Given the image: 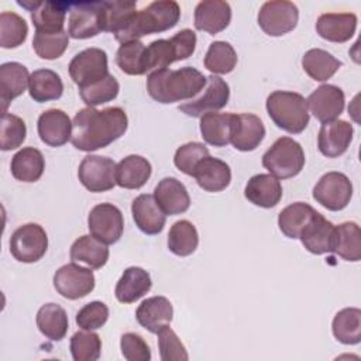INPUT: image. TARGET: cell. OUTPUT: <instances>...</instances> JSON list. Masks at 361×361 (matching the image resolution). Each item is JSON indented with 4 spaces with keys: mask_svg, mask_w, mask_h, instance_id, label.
<instances>
[{
    "mask_svg": "<svg viewBox=\"0 0 361 361\" xmlns=\"http://www.w3.org/2000/svg\"><path fill=\"white\" fill-rule=\"evenodd\" d=\"M267 111L276 127L290 134L302 133L310 118L306 99L296 92H272L267 99Z\"/></svg>",
    "mask_w": 361,
    "mask_h": 361,
    "instance_id": "obj_4",
    "label": "cell"
},
{
    "mask_svg": "<svg viewBox=\"0 0 361 361\" xmlns=\"http://www.w3.org/2000/svg\"><path fill=\"white\" fill-rule=\"evenodd\" d=\"M27 135V127L23 118L18 116L4 113L1 117V134H0V148L3 151H10L18 148Z\"/></svg>",
    "mask_w": 361,
    "mask_h": 361,
    "instance_id": "obj_49",
    "label": "cell"
},
{
    "mask_svg": "<svg viewBox=\"0 0 361 361\" xmlns=\"http://www.w3.org/2000/svg\"><path fill=\"white\" fill-rule=\"evenodd\" d=\"M116 164L111 158L100 155H87L82 159L78 178L80 183L90 192L99 193L114 188L116 183Z\"/></svg>",
    "mask_w": 361,
    "mask_h": 361,
    "instance_id": "obj_14",
    "label": "cell"
},
{
    "mask_svg": "<svg viewBox=\"0 0 361 361\" xmlns=\"http://www.w3.org/2000/svg\"><path fill=\"white\" fill-rule=\"evenodd\" d=\"M103 31V1H72L69 4L68 34L86 39Z\"/></svg>",
    "mask_w": 361,
    "mask_h": 361,
    "instance_id": "obj_8",
    "label": "cell"
},
{
    "mask_svg": "<svg viewBox=\"0 0 361 361\" xmlns=\"http://www.w3.org/2000/svg\"><path fill=\"white\" fill-rule=\"evenodd\" d=\"M262 165L278 179L293 178L305 166L303 148L293 138L281 137L262 155Z\"/></svg>",
    "mask_w": 361,
    "mask_h": 361,
    "instance_id": "obj_6",
    "label": "cell"
},
{
    "mask_svg": "<svg viewBox=\"0 0 361 361\" xmlns=\"http://www.w3.org/2000/svg\"><path fill=\"white\" fill-rule=\"evenodd\" d=\"M353 134L354 128L345 120L323 123L317 135L319 151L327 158H337L348 149L353 141Z\"/></svg>",
    "mask_w": 361,
    "mask_h": 361,
    "instance_id": "obj_18",
    "label": "cell"
},
{
    "mask_svg": "<svg viewBox=\"0 0 361 361\" xmlns=\"http://www.w3.org/2000/svg\"><path fill=\"white\" fill-rule=\"evenodd\" d=\"M207 78L192 66L176 71L159 69L147 78L148 94L158 103L169 104L196 97L206 85Z\"/></svg>",
    "mask_w": 361,
    "mask_h": 361,
    "instance_id": "obj_2",
    "label": "cell"
},
{
    "mask_svg": "<svg viewBox=\"0 0 361 361\" xmlns=\"http://www.w3.org/2000/svg\"><path fill=\"white\" fill-rule=\"evenodd\" d=\"M38 135L49 147H61L71 140L72 121L69 116L59 109H49L38 117Z\"/></svg>",
    "mask_w": 361,
    "mask_h": 361,
    "instance_id": "obj_20",
    "label": "cell"
},
{
    "mask_svg": "<svg viewBox=\"0 0 361 361\" xmlns=\"http://www.w3.org/2000/svg\"><path fill=\"white\" fill-rule=\"evenodd\" d=\"M135 1H103V31L118 34L135 13Z\"/></svg>",
    "mask_w": 361,
    "mask_h": 361,
    "instance_id": "obj_43",
    "label": "cell"
},
{
    "mask_svg": "<svg viewBox=\"0 0 361 361\" xmlns=\"http://www.w3.org/2000/svg\"><path fill=\"white\" fill-rule=\"evenodd\" d=\"M69 255L73 262H83L92 269H99L109 259V248L93 235H82L72 244Z\"/></svg>",
    "mask_w": 361,
    "mask_h": 361,
    "instance_id": "obj_35",
    "label": "cell"
},
{
    "mask_svg": "<svg viewBox=\"0 0 361 361\" xmlns=\"http://www.w3.org/2000/svg\"><path fill=\"white\" fill-rule=\"evenodd\" d=\"M121 354L128 361H149L151 350L147 341L137 333H124L120 338Z\"/></svg>",
    "mask_w": 361,
    "mask_h": 361,
    "instance_id": "obj_53",
    "label": "cell"
},
{
    "mask_svg": "<svg viewBox=\"0 0 361 361\" xmlns=\"http://www.w3.org/2000/svg\"><path fill=\"white\" fill-rule=\"evenodd\" d=\"M353 197V183L341 172H327L313 188V199L331 212L347 207Z\"/></svg>",
    "mask_w": 361,
    "mask_h": 361,
    "instance_id": "obj_11",
    "label": "cell"
},
{
    "mask_svg": "<svg viewBox=\"0 0 361 361\" xmlns=\"http://www.w3.org/2000/svg\"><path fill=\"white\" fill-rule=\"evenodd\" d=\"M154 197L165 214L185 213L190 206V197L185 185L176 178H164L154 189Z\"/></svg>",
    "mask_w": 361,
    "mask_h": 361,
    "instance_id": "obj_23",
    "label": "cell"
},
{
    "mask_svg": "<svg viewBox=\"0 0 361 361\" xmlns=\"http://www.w3.org/2000/svg\"><path fill=\"white\" fill-rule=\"evenodd\" d=\"M152 281L149 274L140 267L127 268L116 285L114 295L120 303H134L149 292Z\"/></svg>",
    "mask_w": 361,
    "mask_h": 361,
    "instance_id": "obj_30",
    "label": "cell"
},
{
    "mask_svg": "<svg viewBox=\"0 0 361 361\" xmlns=\"http://www.w3.org/2000/svg\"><path fill=\"white\" fill-rule=\"evenodd\" d=\"M265 137V127L261 118L251 113L233 116L230 142L238 151H254Z\"/></svg>",
    "mask_w": 361,
    "mask_h": 361,
    "instance_id": "obj_19",
    "label": "cell"
},
{
    "mask_svg": "<svg viewBox=\"0 0 361 361\" xmlns=\"http://www.w3.org/2000/svg\"><path fill=\"white\" fill-rule=\"evenodd\" d=\"M192 176L203 190L221 192L231 182V169L224 161L207 155L199 161Z\"/></svg>",
    "mask_w": 361,
    "mask_h": 361,
    "instance_id": "obj_26",
    "label": "cell"
},
{
    "mask_svg": "<svg viewBox=\"0 0 361 361\" xmlns=\"http://www.w3.org/2000/svg\"><path fill=\"white\" fill-rule=\"evenodd\" d=\"M299 10L286 0L265 1L258 11V25L271 37H281L298 25Z\"/></svg>",
    "mask_w": 361,
    "mask_h": 361,
    "instance_id": "obj_10",
    "label": "cell"
},
{
    "mask_svg": "<svg viewBox=\"0 0 361 361\" xmlns=\"http://www.w3.org/2000/svg\"><path fill=\"white\" fill-rule=\"evenodd\" d=\"M28 69L18 62H6L0 66V100L3 114L11 100L21 96L28 86Z\"/></svg>",
    "mask_w": 361,
    "mask_h": 361,
    "instance_id": "obj_29",
    "label": "cell"
},
{
    "mask_svg": "<svg viewBox=\"0 0 361 361\" xmlns=\"http://www.w3.org/2000/svg\"><path fill=\"white\" fill-rule=\"evenodd\" d=\"M109 319V307L106 303L93 300L85 305L76 313V324L83 330H96L106 324Z\"/></svg>",
    "mask_w": 361,
    "mask_h": 361,
    "instance_id": "obj_52",
    "label": "cell"
},
{
    "mask_svg": "<svg viewBox=\"0 0 361 361\" xmlns=\"http://www.w3.org/2000/svg\"><path fill=\"white\" fill-rule=\"evenodd\" d=\"M233 113L210 111L200 117V133L203 140L213 147H226L233 130Z\"/></svg>",
    "mask_w": 361,
    "mask_h": 361,
    "instance_id": "obj_34",
    "label": "cell"
},
{
    "mask_svg": "<svg viewBox=\"0 0 361 361\" xmlns=\"http://www.w3.org/2000/svg\"><path fill=\"white\" fill-rule=\"evenodd\" d=\"M196 34L189 30H180L169 39H155L144 52L145 72L166 69L171 63L189 58L196 48Z\"/></svg>",
    "mask_w": 361,
    "mask_h": 361,
    "instance_id": "obj_5",
    "label": "cell"
},
{
    "mask_svg": "<svg viewBox=\"0 0 361 361\" xmlns=\"http://www.w3.org/2000/svg\"><path fill=\"white\" fill-rule=\"evenodd\" d=\"M28 92L34 102L45 103L62 96L63 83L56 72L51 69H37L30 75Z\"/></svg>",
    "mask_w": 361,
    "mask_h": 361,
    "instance_id": "obj_36",
    "label": "cell"
},
{
    "mask_svg": "<svg viewBox=\"0 0 361 361\" xmlns=\"http://www.w3.org/2000/svg\"><path fill=\"white\" fill-rule=\"evenodd\" d=\"M28 34V25L23 17L13 11L0 14V45L10 49L20 47Z\"/></svg>",
    "mask_w": 361,
    "mask_h": 361,
    "instance_id": "obj_44",
    "label": "cell"
},
{
    "mask_svg": "<svg viewBox=\"0 0 361 361\" xmlns=\"http://www.w3.org/2000/svg\"><path fill=\"white\" fill-rule=\"evenodd\" d=\"M118 90H120V85L117 79L113 75H107L104 79L90 86L79 89V94L89 107H94L116 99L118 94Z\"/></svg>",
    "mask_w": 361,
    "mask_h": 361,
    "instance_id": "obj_48",
    "label": "cell"
},
{
    "mask_svg": "<svg viewBox=\"0 0 361 361\" xmlns=\"http://www.w3.org/2000/svg\"><path fill=\"white\" fill-rule=\"evenodd\" d=\"M18 4L27 8L31 14V21L35 27V32L54 34L63 30L66 11H69L71 1H34L25 0Z\"/></svg>",
    "mask_w": 361,
    "mask_h": 361,
    "instance_id": "obj_16",
    "label": "cell"
},
{
    "mask_svg": "<svg viewBox=\"0 0 361 361\" xmlns=\"http://www.w3.org/2000/svg\"><path fill=\"white\" fill-rule=\"evenodd\" d=\"M102 353V340L92 330L76 331L71 337V354L75 361H96Z\"/></svg>",
    "mask_w": 361,
    "mask_h": 361,
    "instance_id": "obj_46",
    "label": "cell"
},
{
    "mask_svg": "<svg viewBox=\"0 0 361 361\" xmlns=\"http://www.w3.org/2000/svg\"><path fill=\"white\" fill-rule=\"evenodd\" d=\"M331 252L345 261L357 262L361 258V231L357 223L345 221L334 226Z\"/></svg>",
    "mask_w": 361,
    "mask_h": 361,
    "instance_id": "obj_33",
    "label": "cell"
},
{
    "mask_svg": "<svg viewBox=\"0 0 361 361\" xmlns=\"http://www.w3.org/2000/svg\"><path fill=\"white\" fill-rule=\"evenodd\" d=\"M133 219L135 226L148 235L159 234L164 230L166 214L158 206L154 195L142 193L133 200Z\"/></svg>",
    "mask_w": 361,
    "mask_h": 361,
    "instance_id": "obj_22",
    "label": "cell"
},
{
    "mask_svg": "<svg viewBox=\"0 0 361 361\" xmlns=\"http://www.w3.org/2000/svg\"><path fill=\"white\" fill-rule=\"evenodd\" d=\"M127 127L128 118L121 107H86L73 117L71 142L79 151H96L120 138Z\"/></svg>",
    "mask_w": 361,
    "mask_h": 361,
    "instance_id": "obj_1",
    "label": "cell"
},
{
    "mask_svg": "<svg viewBox=\"0 0 361 361\" xmlns=\"http://www.w3.org/2000/svg\"><path fill=\"white\" fill-rule=\"evenodd\" d=\"M331 330L340 343L358 344L361 341V310L358 307L341 309L333 319Z\"/></svg>",
    "mask_w": 361,
    "mask_h": 361,
    "instance_id": "obj_40",
    "label": "cell"
},
{
    "mask_svg": "<svg viewBox=\"0 0 361 361\" xmlns=\"http://www.w3.org/2000/svg\"><path fill=\"white\" fill-rule=\"evenodd\" d=\"M230 99V87L226 80L216 75L207 76L206 85L202 92L190 99L189 102L180 104L178 109L190 117H202L206 113L217 111L223 109Z\"/></svg>",
    "mask_w": 361,
    "mask_h": 361,
    "instance_id": "obj_12",
    "label": "cell"
},
{
    "mask_svg": "<svg viewBox=\"0 0 361 361\" xmlns=\"http://www.w3.org/2000/svg\"><path fill=\"white\" fill-rule=\"evenodd\" d=\"M69 75L79 89L104 79L110 75L106 51L94 47L80 51L69 62Z\"/></svg>",
    "mask_w": 361,
    "mask_h": 361,
    "instance_id": "obj_9",
    "label": "cell"
},
{
    "mask_svg": "<svg viewBox=\"0 0 361 361\" xmlns=\"http://www.w3.org/2000/svg\"><path fill=\"white\" fill-rule=\"evenodd\" d=\"M180 18V7L173 0H158L135 11L127 25L114 35L121 42L140 41L141 37L173 28Z\"/></svg>",
    "mask_w": 361,
    "mask_h": 361,
    "instance_id": "obj_3",
    "label": "cell"
},
{
    "mask_svg": "<svg viewBox=\"0 0 361 361\" xmlns=\"http://www.w3.org/2000/svg\"><path fill=\"white\" fill-rule=\"evenodd\" d=\"M173 317V307L165 296H151L137 307L135 319L149 333H158L162 327L169 326Z\"/></svg>",
    "mask_w": 361,
    "mask_h": 361,
    "instance_id": "obj_25",
    "label": "cell"
},
{
    "mask_svg": "<svg viewBox=\"0 0 361 361\" xmlns=\"http://www.w3.org/2000/svg\"><path fill=\"white\" fill-rule=\"evenodd\" d=\"M334 235V224L329 221L323 214L316 212L310 221L303 227L299 238L303 247L316 255L331 252Z\"/></svg>",
    "mask_w": 361,
    "mask_h": 361,
    "instance_id": "obj_24",
    "label": "cell"
},
{
    "mask_svg": "<svg viewBox=\"0 0 361 361\" xmlns=\"http://www.w3.org/2000/svg\"><path fill=\"white\" fill-rule=\"evenodd\" d=\"M341 61L320 48L309 49L302 58V66L305 72L317 82L330 79L341 68Z\"/></svg>",
    "mask_w": 361,
    "mask_h": 361,
    "instance_id": "obj_38",
    "label": "cell"
},
{
    "mask_svg": "<svg viewBox=\"0 0 361 361\" xmlns=\"http://www.w3.org/2000/svg\"><path fill=\"white\" fill-rule=\"evenodd\" d=\"M282 185L271 173H258L248 179L244 196L255 206L271 209L276 206L282 197Z\"/></svg>",
    "mask_w": 361,
    "mask_h": 361,
    "instance_id": "obj_27",
    "label": "cell"
},
{
    "mask_svg": "<svg viewBox=\"0 0 361 361\" xmlns=\"http://www.w3.org/2000/svg\"><path fill=\"white\" fill-rule=\"evenodd\" d=\"M158 348L162 361H186L189 358L185 345L169 327H162L158 333Z\"/></svg>",
    "mask_w": 361,
    "mask_h": 361,
    "instance_id": "obj_51",
    "label": "cell"
},
{
    "mask_svg": "<svg viewBox=\"0 0 361 361\" xmlns=\"http://www.w3.org/2000/svg\"><path fill=\"white\" fill-rule=\"evenodd\" d=\"M237 65V54L226 41H214L209 45L204 56V68L214 75L230 73Z\"/></svg>",
    "mask_w": 361,
    "mask_h": 361,
    "instance_id": "obj_42",
    "label": "cell"
},
{
    "mask_svg": "<svg viewBox=\"0 0 361 361\" xmlns=\"http://www.w3.org/2000/svg\"><path fill=\"white\" fill-rule=\"evenodd\" d=\"M87 227L90 235L104 244L117 243L124 230V219L121 210L111 203L96 204L87 216Z\"/></svg>",
    "mask_w": 361,
    "mask_h": 361,
    "instance_id": "obj_13",
    "label": "cell"
},
{
    "mask_svg": "<svg viewBox=\"0 0 361 361\" xmlns=\"http://www.w3.org/2000/svg\"><path fill=\"white\" fill-rule=\"evenodd\" d=\"M144 52L145 45L141 41H130L121 44L116 54V62L118 68L127 75H144L147 73L144 66Z\"/></svg>",
    "mask_w": 361,
    "mask_h": 361,
    "instance_id": "obj_45",
    "label": "cell"
},
{
    "mask_svg": "<svg viewBox=\"0 0 361 361\" xmlns=\"http://www.w3.org/2000/svg\"><path fill=\"white\" fill-rule=\"evenodd\" d=\"M207 155H209V149L204 144L192 141L180 145L176 149L173 157V164L180 172L192 176L199 161H202Z\"/></svg>",
    "mask_w": 361,
    "mask_h": 361,
    "instance_id": "obj_50",
    "label": "cell"
},
{
    "mask_svg": "<svg viewBox=\"0 0 361 361\" xmlns=\"http://www.w3.org/2000/svg\"><path fill=\"white\" fill-rule=\"evenodd\" d=\"M13 176L25 183L37 182L45 169V159L39 149L34 147H25L16 152L11 158Z\"/></svg>",
    "mask_w": 361,
    "mask_h": 361,
    "instance_id": "obj_32",
    "label": "cell"
},
{
    "mask_svg": "<svg viewBox=\"0 0 361 361\" xmlns=\"http://www.w3.org/2000/svg\"><path fill=\"white\" fill-rule=\"evenodd\" d=\"M48 248V237L45 230L37 223L20 226L10 238L11 255L25 264L39 261Z\"/></svg>",
    "mask_w": 361,
    "mask_h": 361,
    "instance_id": "obj_7",
    "label": "cell"
},
{
    "mask_svg": "<svg viewBox=\"0 0 361 361\" xmlns=\"http://www.w3.org/2000/svg\"><path fill=\"white\" fill-rule=\"evenodd\" d=\"M344 92L338 86L329 83L319 86L306 99V104L312 114L322 123L337 120L344 110Z\"/></svg>",
    "mask_w": 361,
    "mask_h": 361,
    "instance_id": "obj_17",
    "label": "cell"
},
{
    "mask_svg": "<svg viewBox=\"0 0 361 361\" xmlns=\"http://www.w3.org/2000/svg\"><path fill=\"white\" fill-rule=\"evenodd\" d=\"M68 324L65 309L56 303H45L37 312L38 330L52 341H59L65 337Z\"/></svg>",
    "mask_w": 361,
    "mask_h": 361,
    "instance_id": "obj_37",
    "label": "cell"
},
{
    "mask_svg": "<svg viewBox=\"0 0 361 361\" xmlns=\"http://www.w3.org/2000/svg\"><path fill=\"white\" fill-rule=\"evenodd\" d=\"M151 164L141 155H128L116 166V183L124 189H140L149 179Z\"/></svg>",
    "mask_w": 361,
    "mask_h": 361,
    "instance_id": "obj_31",
    "label": "cell"
},
{
    "mask_svg": "<svg viewBox=\"0 0 361 361\" xmlns=\"http://www.w3.org/2000/svg\"><path fill=\"white\" fill-rule=\"evenodd\" d=\"M69 44V34L66 31L45 34L35 32L32 39V48L35 54L42 59H56L62 56Z\"/></svg>",
    "mask_w": 361,
    "mask_h": 361,
    "instance_id": "obj_47",
    "label": "cell"
},
{
    "mask_svg": "<svg viewBox=\"0 0 361 361\" xmlns=\"http://www.w3.org/2000/svg\"><path fill=\"white\" fill-rule=\"evenodd\" d=\"M357 30V16L354 13H324L316 21L317 34L331 42L348 41Z\"/></svg>",
    "mask_w": 361,
    "mask_h": 361,
    "instance_id": "obj_28",
    "label": "cell"
},
{
    "mask_svg": "<svg viewBox=\"0 0 361 361\" xmlns=\"http://www.w3.org/2000/svg\"><path fill=\"white\" fill-rule=\"evenodd\" d=\"M231 21V7L221 0H203L195 8V27L210 35L219 34Z\"/></svg>",
    "mask_w": 361,
    "mask_h": 361,
    "instance_id": "obj_21",
    "label": "cell"
},
{
    "mask_svg": "<svg viewBox=\"0 0 361 361\" xmlns=\"http://www.w3.org/2000/svg\"><path fill=\"white\" fill-rule=\"evenodd\" d=\"M316 214V210L303 202H296L281 210L278 216L279 230L288 238H299L303 227L310 221V219Z\"/></svg>",
    "mask_w": 361,
    "mask_h": 361,
    "instance_id": "obj_39",
    "label": "cell"
},
{
    "mask_svg": "<svg viewBox=\"0 0 361 361\" xmlns=\"http://www.w3.org/2000/svg\"><path fill=\"white\" fill-rule=\"evenodd\" d=\"M199 244L196 227L189 220H179L172 224L168 233V248L178 257H188L195 252Z\"/></svg>",
    "mask_w": 361,
    "mask_h": 361,
    "instance_id": "obj_41",
    "label": "cell"
},
{
    "mask_svg": "<svg viewBox=\"0 0 361 361\" xmlns=\"http://www.w3.org/2000/svg\"><path fill=\"white\" fill-rule=\"evenodd\" d=\"M92 268H85L76 262L62 265L54 275L56 292L71 300L85 298L94 289V275Z\"/></svg>",
    "mask_w": 361,
    "mask_h": 361,
    "instance_id": "obj_15",
    "label": "cell"
}]
</instances>
